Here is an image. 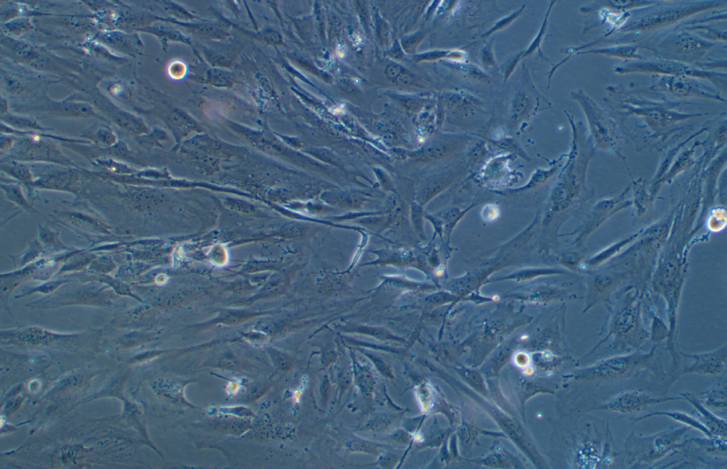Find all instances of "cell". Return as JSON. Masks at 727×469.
Listing matches in <instances>:
<instances>
[{"label":"cell","mask_w":727,"mask_h":469,"mask_svg":"<svg viewBox=\"0 0 727 469\" xmlns=\"http://www.w3.org/2000/svg\"><path fill=\"white\" fill-rule=\"evenodd\" d=\"M679 360L684 361L681 375L696 374L715 376L721 374L727 363V346L701 353H687L678 351Z\"/></svg>","instance_id":"cell-8"},{"label":"cell","mask_w":727,"mask_h":469,"mask_svg":"<svg viewBox=\"0 0 727 469\" xmlns=\"http://www.w3.org/2000/svg\"><path fill=\"white\" fill-rule=\"evenodd\" d=\"M726 384L724 381L716 382L707 390L699 394L696 397H700L699 399L705 407L726 410Z\"/></svg>","instance_id":"cell-13"},{"label":"cell","mask_w":727,"mask_h":469,"mask_svg":"<svg viewBox=\"0 0 727 469\" xmlns=\"http://www.w3.org/2000/svg\"><path fill=\"white\" fill-rule=\"evenodd\" d=\"M683 400L690 403L700 418V421L706 426L713 436L726 438V421L711 413L699 399L696 395L692 393H681Z\"/></svg>","instance_id":"cell-10"},{"label":"cell","mask_w":727,"mask_h":469,"mask_svg":"<svg viewBox=\"0 0 727 469\" xmlns=\"http://www.w3.org/2000/svg\"><path fill=\"white\" fill-rule=\"evenodd\" d=\"M727 215L724 204L711 206L704 217V224L708 233H717L723 231L726 226Z\"/></svg>","instance_id":"cell-15"},{"label":"cell","mask_w":727,"mask_h":469,"mask_svg":"<svg viewBox=\"0 0 727 469\" xmlns=\"http://www.w3.org/2000/svg\"><path fill=\"white\" fill-rule=\"evenodd\" d=\"M677 400H683V399L681 396L655 397L643 392L630 390L621 392L612 399L594 409L628 414L640 412L650 405Z\"/></svg>","instance_id":"cell-9"},{"label":"cell","mask_w":727,"mask_h":469,"mask_svg":"<svg viewBox=\"0 0 727 469\" xmlns=\"http://www.w3.org/2000/svg\"><path fill=\"white\" fill-rule=\"evenodd\" d=\"M642 231L643 228L607 246L587 259L582 266L590 271L601 267L633 243Z\"/></svg>","instance_id":"cell-11"},{"label":"cell","mask_w":727,"mask_h":469,"mask_svg":"<svg viewBox=\"0 0 727 469\" xmlns=\"http://www.w3.org/2000/svg\"><path fill=\"white\" fill-rule=\"evenodd\" d=\"M594 144L596 148L615 154L625 164L621 154V138L617 123L589 98H581Z\"/></svg>","instance_id":"cell-5"},{"label":"cell","mask_w":727,"mask_h":469,"mask_svg":"<svg viewBox=\"0 0 727 469\" xmlns=\"http://www.w3.org/2000/svg\"><path fill=\"white\" fill-rule=\"evenodd\" d=\"M592 271L587 284L586 311L606 304L616 292L630 285L629 277L621 271L605 266Z\"/></svg>","instance_id":"cell-6"},{"label":"cell","mask_w":727,"mask_h":469,"mask_svg":"<svg viewBox=\"0 0 727 469\" xmlns=\"http://www.w3.org/2000/svg\"><path fill=\"white\" fill-rule=\"evenodd\" d=\"M657 345L649 351L640 350L627 353L616 354L599 360L582 371V377L594 382L611 381L628 377L639 370L650 368L653 365Z\"/></svg>","instance_id":"cell-4"},{"label":"cell","mask_w":727,"mask_h":469,"mask_svg":"<svg viewBox=\"0 0 727 469\" xmlns=\"http://www.w3.org/2000/svg\"><path fill=\"white\" fill-rule=\"evenodd\" d=\"M30 52V47L26 44L20 43L16 46V53L20 55H26Z\"/></svg>","instance_id":"cell-19"},{"label":"cell","mask_w":727,"mask_h":469,"mask_svg":"<svg viewBox=\"0 0 727 469\" xmlns=\"http://www.w3.org/2000/svg\"><path fill=\"white\" fill-rule=\"evenodd\" d=\"M630 192V184L620 194L601 199L593 206L579 236V244L583 243L613 216L632 206L631 198H628Z\"/></svg>","instance_id":"cell-7"},{"label":"cell","mask_w":727,"mask_h":469,"mask_svg":"<svg viewBox=\"0 0 727 469\" xmlns=\"http://www.w3.org/2000/svg\"><path fill=\"white\" fill-rule=\"evenodd\" d=\"M665 86L672 94L681 96L689 95L691 94H698L696 87L698 86L692 81L684 77H676L665 81Z\"/></svg>","instance_id":"cell-17"},{"label":"cell","mask_w":727,"mask_h":469,"mask_svg":"<svg viewBox=\"0 0 727 469\" xmlns=\"http://www.w3.org/2000/svg\"><path fill=\"white\" fill-rule=\"evenodd\" d=\"M652 416H666L676 421L682 423L686 426L699 431L706 437H713L709 430L699 420L682 412H655L640 416L635 419V421H638Z\"/></svg>","instance_id":"cell-14"},{"label":"cell","mask_w":727,"mask_h":469,"mask_svg":"<svg viewBox=\"0 0 727 469\" xmlns=\"http://www.w3.org/2000/svg\"><path fill=\"white\" fill-rule=\"evenodd\" d=\"M688 426L671 427L660 433L643 436L633 433L629 435L624 443L627 463L633 467H640L657 462L684 448L685 441L681 442Z\"/></svg>","instance_id":"cell-3"},{"label":"cell","mask_w":727,"mask_h":469,"mask_svg":"<svg viewBox=\"0 0 727 469\" xmlns=\"http://www.w3.org/2000/svg\"><path fill=\"white\" fill-rule=\"evenodd\" d=\"M646 309L651 321L650 329H649L650 341L654 342L655 345H658L663 341L667 340L669 333L668 326L657 316L652 307L646 305Z\"/></svg>","instance_id":"cell-16"},{"label":"cell","mask_w":727,"mask_h":469,"mask_svg":"<svg viewBox=\"0 0 727 469\" xmlns=\"http://www.w3.org/2000/svg\"><path fill=\"white\" fill-rule=\"evenodd\" d=\"M647 294L630 285L613 296L605 304L608 315L601 331L603 338L589 353L603 346L608 350L630 353L640 350L650 341V331L645 325L643 311Z\"/></svg>","instance_id":"cell-1"},{"label":"cell","mask_w":727,"mask_h":469,"mask_svg":"<svg viewBox=\"0 0 727 469\" xmlns=\"http://www.w3.org/2000/svg\"><path fill=\"white\" fill-rule=\"evenodd\" d=\"M631 186L632 206H634L635 214L638 217L641 218L646 216L651 211L654 199L650 196L646 188V184L643 178L633 180Z\"/></svg>","instance_id":"cell-12"},{"label":"cell","mask_w":727,"mask_h":469,"mask_svg":"<svg viewBox=\"0 0 727 469\" xmlns=\"http://www.w3.org/2000/svg\"><path fill=\"white\" fill-rule=\"evenodd\" d=\"M402 71V68L397 64H390L386 70V74L388 77L393 79L399 76Z\"/></svg>","instance_id":"cell-18"},{"label":"cell","mask_w":727,"mask_h":469,"mask_svg":"<svg viewBox=\"0 0 727 469\" xmlns=\"http://www.w3.org/2000/svg\"><path fill=\"white\" fill-rule=\"evenodd\" d=\"M674 214L673 208L659 221L643 228L633 243L603 266L625 273L631 285L647 293L651 276L667 239Z\"/></svg>","instance_id":"cell-2"}]
</instances>
